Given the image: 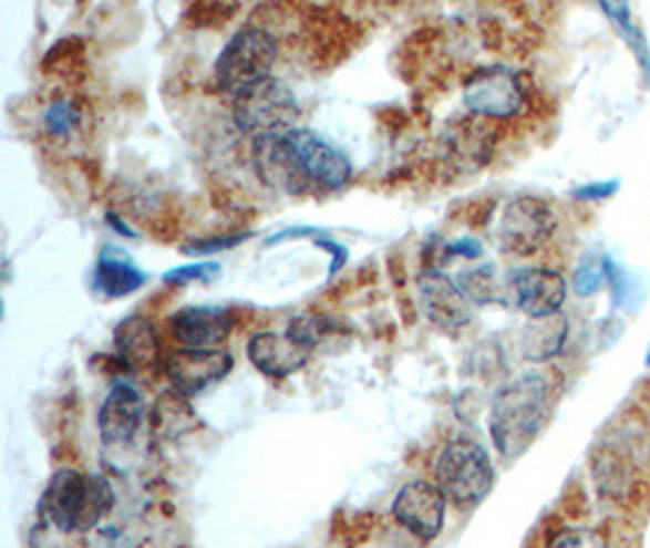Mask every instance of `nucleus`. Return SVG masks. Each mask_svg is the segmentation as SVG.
<instances>
[{
    "mask_svg": "<svg viewBox=\"0 0 650 548\" xmlns=\"http://www.w3.org/2000/svg\"><path fill=\"white\" fill-rule=\"evenodd\" d=\"M619 186H621V183L617 178L615 180L585 183V186L572 190V198H578V200H607L619 190Z\"/></svg>",
    "mask_w": 650,
    "mask_h": 548,
    "instance_id": "29",
    "label": "nucleus"
},
{
    "mask_svg": "<svg viewBox=\"0 0 650 548\" xmlns=\"http://www.w3.org/2000/svg\"><path fill=\"white\" fill-rule=\"evenodd\" d=\"M249 235H217V237H203V239H193L186 244L180 251L188 256H210L217 251H227L231 247H239L241 241H247Z\"/></svg>",
    "mask_w": 650,
    "mask_h": 548,
    "instance_id": "27",
    "label": "nucleus"
},
{
    "mask_svg": "<svg viewBox=\"0 0 650 548\" xmlns=\"http://www.w3.org/2000/svg\"><path fill=\"white\" fill-rule=\"evenodd\" d=\"M416 286H420L422 308L434 327L444 332H458L471 322V300L446 273L429 268L416 280Z\"/></svg>",
    "mask_w": 650,
    "mask_h": 548,
    "instance_id": "14",
    "label": "nucleus"
},
{
    "mask_svg": "<svg viewBox=\"0 0 650 548\" xmlns=\"http://www.w3.org/2000/svg\"><path fill=\"white\" fill-rule=\"evenodd\" d=\"M646 361H648V363H650V351H648V359H646Z\"/></svg>",
    "mask_w": 650,
    "mask_h": 548,
    "instance_id": "32",
    "label": "nucleus"
},
{
    "mask_svg": "<svg viewBox=\"0 0 650 548\" xmlns=\"http://www.w3.org/2000/svg\"><path fill=\"white\" fill-rule=\"evenodd\" d=\"M302 115L298 95L280 79H266L231 95V120L251 137L286 134L296 130Z\"/></svg>",
    "mask_w": 650,
    "mask_h": 548,
    "instance_id": "5",
    "label": "nucleus"
},
{
    "mask_svg": "<svg viewBox=\"0 0 650 548\" xmlns=\"http://www.w3.org/2000/svg\"><path fill=\"white\" fill-rule=\"evenodd\" d=\"M446 503L448 499L439 490L436 483L412 480L402 485L395 503H392V517L416 539L432 541L444 529Z\"/></svg>",
    "mask_w": 650,
    "mask_h": 548,
    "instance_id": "12",
    "label": "nucleus"
},
{
    "mask_svg": "<svg viewBox=\"0 0 650 548\" xmlns=\"http://www.w3.org/2000/svg\"><path fill=\"white\" fill-rule=\"evenodd\" d=\"M146 283V273L117 247H105L95 263V288L107 298H125Z\"/></svg>",
    "mask_w": 650,
    "mask_h": 548,
    "instance_id": "19",
    "label": "nucleus"
},
{
    "mask_svg": "<svg viewBox=\"0 0 650 548\" xmlns=\"http://www.w3.org/2000/svg\"><path fill=\"white\" fill-rule=\"evenodd\" d=\"M434 478L448 503L477 505L495 485V468L487 451L473 438H453L436 458Z\"/></svg>",
    "mask_w": 650,
    "mask_h": 548,
    "instance_id": "4",
    "label": "nucleus"
},
{
    "mask_svg": "<svg viewBox=\"0 0 650 548\" xmlns=\"http://www.w3.org/2000/svg\"><path fill=\"white\" fill-rule=\"evenodd\" d=\"M556 227L558 217L554 205L534 195H519L505 205L495 235L502 251L512 256H534L554 239Z\"/></svg>",
    "mask_w": 650,
    "mask_h": 548,
    "instance_id": "7",
    "label": "nucleus"
},
{
    "mask_svg": "<svg viewBox=\"0 0 650 548\" xmlns=\"http://www.w3.org/2000/svg\"><path fill=\"white\" fill-rule=\"evenodd\" d=\"M544 548H633L627 534L615 527H560L548 536Z\"/></svg>",
    "mask_w": 650,
    "mask_h": 548,
    "instance_id": "21",
    "label": "nucleus"
},
{
    "mask_svg": "<svg viewBox=\"0 0 650 548\" xmlns=\"http://www.w3.org/2000/svg\"><path fill=\"white\" fill-rule=\"evenodd\" d=\"M568 332H570V322L563 312L544 317V320H529V324L524 327L522 339H519L522 356L534 363L550 361L566 349Z\"/></svg>",
    "mask_w": 650,
    "mask_h": 548,
    "instance_id": "20",
    "label": "nucleus"
},
{
    "mask_svg": "<svg viewBox=\"0 0 650 548\" xmlns=\"http://www.w3.org/2000/svg\"><path fill=\"white\" fill-rule=\"evenodd\" d=\"M115 349L117 356L132 373H149L156 365L164 369L162 344H158V334L152 320L142 314H130L115 329Z\"/></svg>",
    "mask_w": 650,
    "mask_h": 548,
    "instance_id": "18",
    "label": "nucleus"
},
{
    "mask_svg": "<svg viewBox=\"0 0 650 548\" xmlns=\"http://www.w3.org/2000/svg\"><path fill=\"white\" fill-rule=\"evenodd\" d=\"M85 120V110L79 97H56L47 105L44 115H42V125L47 137H52L56 142H69L71 137H76L83 127Z\"/></svg>",
    "mask_w": 650,
    "mask_h": 548,
    "instance_id": "22",
    "label": "nucleus"
},
{
    "mask_svg": "<svg viewBox=\"0 0 650 548\" xmlns=\"http://www.w3.org/2000/svg\"><path fill=\"white\" fill-rule=\"evenodd\" d=\"M481 117H471V122H463V125L456 127V132L451 134V146L456 149V154L473 166H483L489 162L495 149V139L493 132H489L485 125L477 122Z\"/></svg>",
    "mask_w": 650,
    "mask_h": 548,
    "instance_id": "23",
    "label": "nucleus"
},
{
    "mask_svg": "<svg viewBox=\"0 0 650 548\" xmlns=\"http://www.w3.org/2000/svg\"><path fill=\"white\" fill-rule=\"evenodd\" d=\"M235 327L227 308H183L171 314L168 332L183 349H215L225 344Z\"/></svg>",
    "mask_w": 650,
    "mask_h": 548,
    "instance_id": "15",
    "label": "nucleus"
},
{
    "mask_svg": "<svg viewBox=\"0 0 650 548\" xmlns=\"http://www.w3.org/2000/svg\"><path fill=\"white\" fill-rule=\"evenodd\" d=\"M446 254L453 256H463V259H481L483 256V244L475 237H463L458 241H453L446 247Z\"/></svg>",
    "mask_w": 650,
    "mask_h": 548,
    "instance_id": "30",
    "label": "nucleus"
},
{
    "mask_svg": "<svg viewBox=\"0 0 650 548\" xmlns=\"http://www.w3.org/2000/svg\"><path fill=\"white\" fill-rule=\"evenodd\" d=\"M286 139L292 146V152H296L305 176L312 183V188L339 190L351 180V158L343 154L337 144L327 142L322 134H317L308 127H296L286 132Z\"/></svg>",
    "mask_w": 650,
    "mask_h": 548,
    "instance_id": "9",
    "label": "nucleus"
},
{
    "mask_svg": "<svg viewBox=\"0 0 650 548\" xmlns=\"http://www.w3.org/2000/svg\"><path fill=\"white\" fill-rule=\"evenodd\" d=\"M235 359L223 349H176L166 353L164 373L171 387L183 397L200 395L231 371Z\"/></svg>",
    "mask_w": 650,
    "mask_h": 548,
    "instance_id": "11",
    "label": "nucleus"
},
{
    "mask_svg": "<svg viewBox=\"0 0 650 548\" xmlns=\"http://www.w3.org/2000/svg\"><path fill=\"white\" fill-rule=\"evenodd\" d=\"M458 286L468 300H475V302L497 300V278H495L493 266H481L475 268V271L461 273Z\"/></svg>",
    "mask_w": 650,
    "mask_h": 548,
    "instance_id": "25",
    "label": "nucleus"
},
{
    "mask_svg": "<svg viewBox=\"0 0 650 548\" xmlns=\"http://www.w3.org/2000/svg\"><path fill=\"white\" fill-rule=\"evenodd\" d=\"M115 505L113 485L101 473L61 468L52 475L42 495L44 517L64 534L95 529Z\"/></svg>",
    "mask_w": 650,
    "mask_h": 548,
    "instance_id": "2",
    "label": "nucleus"
},
{
    "mask_svg": "<svg viewBox=\"0 0 650 548\" xmlns=\"http://www.w3.org/2000/svg\"><path fill=\"white\" fill-rule=\"evenodd\" d=\"M278 54V40L271 30L261 24H244L229 37L215 61L217 89L231 97L254 83L271 79Z\"/></svg>",
    "mask_w": 650,
    "mask_h": 548,
    "instance_id": "3",
    "label": "nucleus"
},
{
    "mask_svg": "<svg viewBox=\"0 0 650 548\" xmlns=\"http://www.w3.org/2000/svg\"><path fill=\"white\" fill-rule=\"evenodd\" d=\"M554 383L548 375L526 373L502 385L489 407V436L502 458H519L548 422Z\"/></svg>",
    "mask_w": 650,
    "mask_h": 548,
    "instance_id": "1",
    "label": "nucleus"
},
{
    "mask_svg": "<svg viewBox=\"0 0 650 548\" xmlns=\"http://www.w3.org/2000/svg\"><path fill=\"white\" fill-rule=\"evenodd\" d=\"M592 478L597 493L621 507L636 505L648 493L646 468L619 436H611L602 446L595 448Z\"/></svg>",
    "mask_w": 650,
    "mask_h": 548,
    "instance_id": "8",
    "label": "nucleus"
},
{
    "mask_svg": "<svg viewBox=\"0 0 650 548\" xmlns=\"http://www.w3.org/2000/svg\"><path fill=\"white\" fill-rule=\"evenodd\" d=\"M219 273V263L217 261H200V263H188V266H178L166 271L164 280L166 283H195V280H210Z\"/></svg>",
    "mask_w": 650,
    "mask_h": 548,
    "instance_id": "28",
    "label": "nucleus"
},
{
    "mask_svg": "<svg viewBox=\"0 0 650 548\" xmlns=\"http://www.w3.org/2000/svg\"><path fill=\"white\" fill-rule=\"evenodd\" d=\"M107 223H110V225H113V229H115V231H120V235H125V237L134 239V231H132V229H130V227H127L125 223H122V219H120L117 215H113V213H107Z\"/></svg>",
    "mask_w": 650,
    "mask_h": 548,
    "instance_id": "31",
    "label": "nucleus"
},
{
    "mask_svg": "<svg viewBox=\"0 0 650 548\" xmlns=\"http://www.w3.org/2000/svg\"><path fill=\"white\" fill-rule=\"evenodd\" d=\"M144 412L146 407L140 390L132 387L130 383H117L107 393L101 414H97L103 444L115 448L132 444L144 422Z\"/></svg>",
    "mask_w": 650,
    "mask_h": 548,
    "instance_id": "16",
    "label": "nucleus"
},
{
    "mask_svg": "<svg viewBox=\"0 0 650 548\" xmlns=\"http://www.w3.org/2000/svg\"><path fill=\"white\" fill-rule=\"evenodd\" d=\"M251 166L266 188L280 195H305L312 190L310 178L288 144L286 134H264L251 139Z\"/></svg>",
    "mask_w": 650,
    "mask_h": 548,
    "instance_id": "10",
    "label": "nucleus"
},
{
    "mask_svg": "<svg viewBox=\"0 0 650 548\" xmlns=\"http://www.w3.org/2000/svg\"><path fill=\"white\" fill-rule=\"evenodd\" d=\"M607 283V259L602 261H590L585 259L572 273V290L575 296L590 298L599 292Z\"/></svg>",
    "mask_w": 650,
    "mask_h": 548,
    "instance_id": "26",
    "label": "nucleus"
},
{
    "mask_svg": "<svg viewBox=\"0 0 650 548\" xmlns=\"http://www.w3.org/2000/svg\"><path fill=\"white\" fill-rule=\"evenodd\" d=\"M249 361L268 378H288L308 365L312 349L286 329V332H259L249 339Z\"/></svg>",
    "mask_w": 650,
    "mask_h": 548,
    "instance_id": "17",
    "label": "nucleus"
},
{
    "mask_svg": "<svg viewBox=\"0 0 650 548\" xmlns=\"http://www.w3.org/2000/svg\"><path fill=\"white\" fill-rule=\"evenodd\" d=\"M602 10L609 20H615L617 30L621 32L623 40H627L633 56L639 59V66L643 69L646 79L650 81V49L646 42V34L641 32V28H636V22L631 20V8L627 3H602Z\"/></svg>",
    "mask_w": 650,
    "mask_h": 548,
    "instance_id": "24",
    "label": "nucleus"
},
{
    "mask_svg": "<svg viewBox=\"0 0 650 548\" xmlns=\"http://www.w3.org/2000/svg\"><path fill=\"white\" fill-rule=\"evenodd\" d=\"M509 288L517 308L529 320H544V317L558 314L563 302L568 298V283L556 268L532 266L519 268L509 278Z\"/></svg>",
    "mask_w": 650,
    "mask_h": 548,
    "instance_id": "13",
    "label": "nucleus"
},
{
    "mask_svg": "<svg viewBox=\"0 0 650 548\" xmlns=\"http://www.w3.org/2000/svg\"><path fill=\"white\" fill-rule=\"evenodd\" d=\"M529 93L522 73L507 64L475 69L463 83V105L483 120H512L524 113Z\"/></svg>",
    "mask_w": 650,
    "mask_h": 548,
    "instance_id": "6",
    "label": "nucleus"
}]
</instances>
